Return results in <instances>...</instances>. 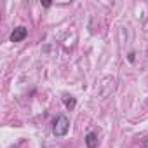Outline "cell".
I'll use <instances>...</instances> for the list:
<instances>
[{
    "instance_id": "1",
    "label": "cell",
    "mask_w": 148,
    "mask_h": 148,
    "mask_svg": "<svg viewBox=\"0 0 148 148\" xmlns=\"http://www.w3.org/2000/svg\"><path fill=\"white\" fill-rule=\"evenodd\" d=\"M68 129H70V120H68L64 115H59V117H56V120H54V125H52V132H54V136H58V138H61V136H66Z\"/></svg>"
},
{
    "instance_id": "2",
    "label": "cell",
    "mask_w": 148,
    "mask_h": 148,
    "mask_svg": "<svg viewBox=\"0 0 148 148\" xmlns=\"http://www.w3.org/2000/svg\"><path fill=\"white\" fill-rule=\"evenodd\" d=\"M26 35H28V30H26L25 26H18V28H14V32L11 33V42H21Z\"/></svg>"
},
{
    "instance_id": "3",
    "label": "cell",
    "mask_w": 148,
    "mask_h": 148,
    "mask_svg": "<svg viewBox=\"0 0 148 148\" xmlns=\"http://www.w3.org/2000/svg\"><path fill=\"white\" fill-rule=\"evenodd\" d=\"M86 145H87V148H96L98 146V136H96V132H87Z\"/></svg>"
},
{
    "instance_id": "4",
    "label": "cell",
    "mask_w": 148,
    "mask_h": 148,
    "mask_svg": "<svg viewBox=\"0 0 148 148\" xmlns=\"http://www.w3.org/2000/svg\"><path fill=\"white\" fill-rule=\"evenodd\" d=\"M63 103H64V106H66L68 110H73V108H75V105H77V99L71 98V96H64V98H63Z\"/></svg>"
},
{
    "instance_id": "5",
    "label": "cell",
    "mask_w": 148,
    "mask_h": 148,
    "mask_svg": "<svg viewBox=\"0 0 148 148\" xmlns=\"http://www.w3.org/2000/svg\"><path fill=\"white\" fill-rule=\"evenodd\" d=\"M129 61H131V63L134 61V52H131V54H129Z\"/></svg>"
}]
</instances>
